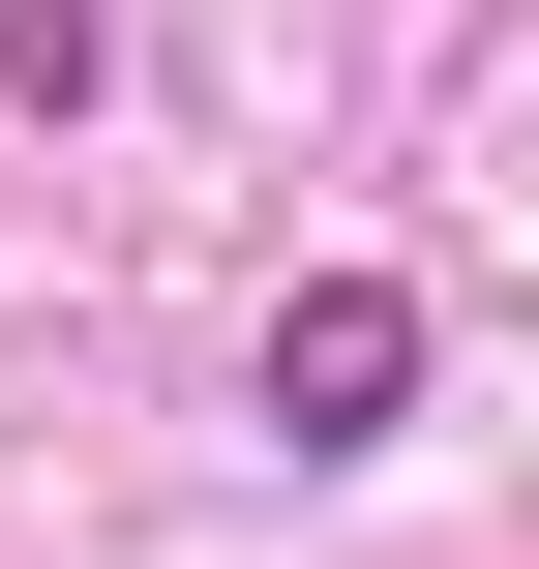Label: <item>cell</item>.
I'll return each instance as SVG.
<instances>
[{"mask_svg": "<svg viewBox=\"0 0 539 569\" xmlns=\"http://www.w3.org/2000/svg\"><path fill=\"white\" fill-rule=\"evenodd\" d=\"M390 390H420V300H390V270L270 300V420H300V450H390Z\"/></svg>", "mask_w": 539, "mask_h": 569, "instance_id": "1", "label": "cell"}]
</instances>
